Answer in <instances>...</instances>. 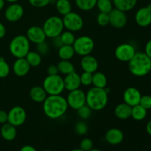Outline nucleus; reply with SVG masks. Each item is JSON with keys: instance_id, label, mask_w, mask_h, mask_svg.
Listing matches in <instances>:
<instances>
[{"instance_id": "1", "label": "nucleus", "mask_w": 151, "mask_h": 151, "mask_svg": "<svg viewBox=\"0 0 151 151\" xmlns=\"http://www.w3.org/2000/svg\"><path fill=\"white\" fill-rule=\"evenodd\" d=\"M66 99L59 95H48L43 102V111L44 114L51 119H57L62 117L68 110Z\"/></svg>"}, {"instance_id": "2", "label": "nucleus", "mask_w": 151, "mask_h": 151, "mask_svg": "<svg viewBox=\"0 0 151 151\" xmlns=\"http://www.w3.org/2000/svg\"><path fill=\"white\" fill-rule=\"evenodd\" d=\"M86 105L92 111H101L109 103V93L105 88L92 87L86 93Z\"/></svg>"}, {"instance_id": "3", "label": "nucleus", "mask_w": 151, "mask_h": 151, "mask_svg": "<svg viewBox=\"0 0 151 151\" xmlns=\"http://www.w3.org/2000/svg\"><path fill=\"white\" fill-rule=\"evenodd\" d=\"M128 69L134 76H145L151 71V59L145 52H137L128 62Z\"/></svg>"}, {"instance_id": "4", "label": "nucleus", "mask_w": 151, "mask_h": 151, "mask_svg": "<svg viewBox=\"0 0 151 151\" xmlns=\"http://www.w3.org/2000/svg\"><path fill=\"white\" fill-rule=\"evenodd\" d=\"M9 51L16 58H25L30 51V42L26 35H16L10 41Z\"/></svg>"}, {"instance_id": "5", "label": "nucleus", "mask_w": 151, "mask_h": 151, "mask_svg": "<svg viewBox=\"0 0 151 151\" xmlns=\"http://www.w3.org/2000/svg\"><path fill=\"white\" fill-rule=\"evenodd\" d=\"M43 88L47 95H59L65 90L63 78L60 75H47L43 81Z\"/></svg>"}, {"instance_id": "6", "label": "nucleus", "mask_w": 151, "mask_h": 151, "mask_svg": "<svg viewBox=\"0 0 151 151\" xmlns=\"http://www.w3.org/2000/svg\"><path fill=\"white\" fill-rule=\"evenodd\" d=\"M47 38H53L60 35L63 31V20L57 16H52L47 18L42 26Z\"/></svg>"}, {"instance_id": "7", "label": "nucleus", "mask_w": 151, "mask_h": 151, "mask_svg": "<svg viewBox=\"0 0 151 151\" xmlns=\"http://www.w3.org/2000/svg\"><path fill=\"white\" fill-rule=\"evenodd\" d=\"M73 48L75 54L80 56H85L91 55L94 49V41L91 37L82 35L75 38L73 44Z\"/></svg>"}, {"instance_id": "8", "label": "nucleus", "mask_w": 151, "mask_h": 151, "mask_svg": "<svg viewBox=\"0 0 151 151\" xmlns=\"http://www.w3.org/2000/svg\"><path fill=\"white\" fill-rule=\"evenodd\" d=\"M62 20H63V27L65 29H66V30L73 32H78L83 27V19L81 15L75 12L71 11L70 13L63 16Z\"/></svg>"}, {"instance_id": "9", "label": "nucleus", "mask_w": 151, "mask_h": 151, "mask_svg": "<svg viewBox=\"0 0 151 151\" xmlns=\"http://www.w3.org/2000/svg\"><path fill=\"white\" fill-rule=\"evenodd\" d=\"M26 119L27 112L22 106H14L7 113V122L15 127L22 125Z\"/></svg>"}, {"instance_id": "10", "label": "nucleus", "mask_w": 151, "mask_h": 151, "mask_svg": "<svg viewBox=\"0 0 151 151\" xmlns=\"http://www.w3.org/2000/svg\"><path fill=\"white\" fill-rule=\"evenodd\" d=\"M137 53L134 46L128 43H123L116 47L114 55L117 60L122 62H129Z\"/></svg>"}, {"instance_id": "11", "label": "nucleus", "mask_w": 151, "mask_h": 151, "mask_svg": "<svg viewBox=\"0 0 151 151\" xmlns=\"http://www.w3.org/2000/svg\"><path fill=\"white\" fill-rule=\"evenodd\" d=\"M68 106L74 110H78L83 106L86 104V93L81 88L69 91L66 97Z\"/></svg>"}, {"instance_id": "12", "label": "nucleus", "mask_w": 151, "mask_h": 151, "mask_svg": "<svg viewBox=\"0 0 151 151\" xmlns=\"http://www.w3.org/2000/svg\"><path fill=\"white\" fill-rule=\"evenodd\" d=\"M109 15V24L116 29H122L126 25L128 22V17L125 12L119 9L114 8Z\"/></svg>"}, {"instance_id": "13", "label": "nucleus", "mask_w": 151, "mask_h": 151, "mask_svg": "<svg viewBox=\"0 0 151 151\" xmlns=\"http://www.w3.org/2000/svg\"><path fill=\"white\" fill-rule=\"evenodd\" d=\"M23 7L18 3H12L6 8L4 17L8 22H16L20 20L24 15Z\"/></svg>"}, {"instance_id": "14", "label": "nucleus", "mask_w": 151, "mask_h": 151, "mask_svg": "<svg viewBox=\"0 0 151 151\" xmlns=\"http://www.w3.org/2000/svg\"><path fill=\"white\" fill-rule=\"evenodd\" d=\"M26 36L29 42L35 44V45L45 41L47 38L44 29L39 26H32L28 28Z\"/></svg>"}, {"instance_id": "15", "label": "nucleus", "mask_w": 151, "mask_h": 151, "mask_svg": "<svg viewBox=\"0 0 151 151\" xmlns=\"http://www.w3.org/2000/svg\"><path fill=\"white\" fill-rule=\"evenodd\" d=\"M141 97V92L135 87H128L123 93L124 103H127L131 107L139 104Z\"/></svg>"}, {"instance_id": "16", "label": "nucleus", "mask_w": 151, "mask_h": 151, "mask_svg": "<svg viewBox=\"0 0 151 151\" xmlns=\"http://www.w3.org/2000/svg\"><path fill=\"white\" fill-rule=\"evenodd\" d=\"M136 23L142 27H148L151 24V12L147 7L139 9L135 14Z\"/></svg>"}, {"instance_id": "17", "label": "nucleus", "mask_w": 151, "mask_h": 151, "mask_svg": "<svg viewBox=\"0 0 151 151\" xmlns=\"http://www.w3.org/2000/svg\"><path fill=\"white\" fill-rule=\"evenodd\" d=\"M30 65L25 58H16L13 65V72L18 77H24L30 70Z\"/></svg>"}, {"instance_id": "18", "label": "nucleus", "mask_w": 151, "mask_h": 151, "mask_svg": "<svg viewBox=\"0 0 151 151\" xmlns=\"http://www.w3.org/2000/svg\"><path fill=\"white\" fill-rule=\"evenodd\" d=\"M63 83L65 89L69 91L80 88L81 86L80 75L75 71L72 73L65 75L63 78Z\"/></svg>"}, {"instance_id": "19", "label": "nucleus", "mask_w": 151, "mask_h": 151, "mask_svg": "<svg viewBox=\"0 0 151 151\" xmlns=\"http://www.w3.org/2000/svg\"><path fill=\"white\" fill-rule=\"evenodd\" d=\"M81 66L83 72L94 73L99 68V63L97 58L91 55L83 56L81 60Z\"/></svg>"}, {"instance_id": "20", "label": "nucleus", "mask_w": 151, "mask_h": 151, "mask_svg": "<svg viewBox=\"0 0 151 151\" xmlns=\"http://www.w3.org/2000/svg\"><path fill=\"white\" fill-rule=\"evenodd\" d=\"M106 141L111 145H117L124 139L123 132L119 128H113L109 129L105 135Z\"/></svg>"}, {"instance_id": "21", "label": "nucleus", "mask_w": 151, "mask_h": 151, "mask_svg": "<svg viewBox=\"0 0 151 151\" xmlns=\"http://www.w3.org/2000/svg\"><path fill=\"white\" fill-rule=\"evenodd\" d=\"M131 106L125 103H121L115 107L114 115L118 119L125 120L131 117Z\"/></svg>"}, {"instance_id": "22", "label": "nucleus", "mask_w": 151, "mask_h": 151, "mask_svg": "<svg viewBox=\"0 0 151 151\" xmlns=\"http://www.w3.org/2000/svg\"><path fill=\"white\" fill-rule=\"evenodd\" d=\"M47 96L48 95L43 86H35L32 87L29 91V97H30L31 100L35 103H43L47 98Z\"/></svg>"}, {"instance_id": "23", "label": "nucleus", "mask_w": 151, "mask_h": 151, "mask_svg": "<svg viewBox=\"0 0 151 151\" xmlns=\"http://www.w3.org/2000/svg\"><path fill=\"white\" fill-rule=\"evenodd\" d=\"M1 137L6 141H13L17 136L16 127L13 126L8 122L3 124L1 128Z\"/></svg>"}, {"instance_id": "24", "label": "nucleus", "mask_w": 151, "mask_h": 151, "mask_svg": "<svg viewBox=\"0 0 151 151\" xmlns=\"http://www.w3.org/2000/svg\"><path fill=\"white\" fill-rule=\"evenodd\" d=\"M114 7L123 12H128L137 5V0H112Z\"/></svg>"}, {"instance_id": "25", "label": "nucleus", "mask_w": 151, "mask_h": 151, "mask_svg": "<svg viewBox=\"0 0 151 151\" xmlns=\"http://www.w3.org/2000/svg\"><path fill=\"white\" fill-rule=\"evenodd\" d=\"M108 79L106 75L101 72H95L93 73L92 85L94 87L100 88H105L107 86Z\"/></svg>"}, {"instance_id": "26", "label": "nucleus", "mask_w": 151, "mask_h": 151, "mask_svg": "<svg viewBox=\"0 0 151 151\" xmlns=\"http://www.w3.org/2000/svg\"><path fill=\"white\" fill-rule=\"evenodd\" d=\"M60 60H71L75 54L72 45H62L58 51Z\"/></svg>"}, {"instance_id": "27", "label": "nucleus", "mask_w": 151, "mask_h": 151, "mask_svg": "<svg viewBox=\"0 0 151 151\" xmlns=\"http://www.w3.org/2000/svg\"><path fill=\"white\" fill-rule=\"evenodd\" d=\"M59 73L66 75L75 72V66L70 60H60L57 65Z\"/></svg>"}, {"instance_id": "28", "label": "nucleus", "mask_w": 151, "mask_h": 151, "mask_svg": "<svg viewBox=\"0 0 151 151\" xmlns=\"http://www.w3.org/2000/svg\"><path fill=\"white\" fill-rule=\"evenodd\" d=\"M56 10L62 16H65L72 11V4L69 0H57L55 2Z\"/></svg>"}, {"instance_id": "29", "label": "nucleus", "mask_w": 151, "mask_h": 151, "mask_svg": "<svg viewBox=\"0 0 151 151\" xmlns=\"http://www.w3.org/2000/svg\"><path fill=\"white\" fill-rule=\"evenodd\" d=\"M147 110L140 106L139 104L133 106L131 110V117L136 121H142L147 116Z\"/></svg>"}, {"instance_id": "30", "label": "nucleus", "mask_w": 151, "mask_h": 151, "mask_svg": "<svg viewBox=\"0 0 151 151\" xmlns=\"http://www.w3.org/2000/svg\"><path fill=\"white\" fill-rule=\"evenodd\" d=\"M25 58L27 60L31 67H37L41 64V61H42L41 55L36 51H29Z\"/></svg>"}, {"instance_id": "31", "label": "nucleus", "mask_w": 151, "mask_h": 151, "mask_svg": "<svg viewBox=\"0 0 151 151\" xmlns=\"http://www.w3.org/2000/svg\"><path fill=\"white\" fill-rule=\"evenodd\" d=\"M76 6L83 11H89L96 7L97 0H75Z\"/></svg>"}, {"instance_id": "32", "label": "nucleus", "mask_w": 151, "mask_h": 151, "mask_svg": "<svg viewBox=\"0 0 151 151\" xmlns=\"http://www.w3.org/2000/svg\"><path fill=\"white\" fill-rule=\"evenodd\" d=\"M96 6L102 13H109L114 9L113 1L111 0H97Z\"/></svg>"}, {"instance_id": "33", "label": "nucleus", "mask_w": 151, "mask_h": 151, "mask_svg": "<svg viewBox=\"0 0 151 151\" xmlns=\"http://www.w3.org/2000/svg\"><path fill=\"white\" fill-rule=\"evenodd\" d=\"M60 37L63 45H73L76 38L74 32L69 30L63 31Z\"/></svg>"}, {"instance_id": "34", "label": "nucleus", "mask_w": 151, "mask_h": 151, "mask_svg": "<svg viewBox=\"0 0 151 151\" xmlns=\"http://www.w3.org/2000/svg\"><path fill=\"white\" fill-rule=\"evenodd\" d=\"M78 111V115L81 119L83 120H85V119H89L90 116H91V110L86 104L83 106L82 107H81L80 109H78L77 110Z\"/></svg>"}, {"instance_id": "35", "label": "nucleus", "mask_w": 151, "mask_h": 151, "mask_svg": "<svg viewBox=\"0 0 151 151\" xmlns=\"http://www.w3.org/2000/svg\"><path fill=\"white\" fill-rule=\"evenodd\" d=\"M10 66L3 57L0 58V78H4L10 74Z\"/></svg>"}, {"instance_id": "36", "label": "nucleus", "mask_w": 151, "mask_h": 151, "mask_svg": "<svg viewBox=\"0 0 151 151\" xmlns=\"http://www.w3.org/2000/svg\"><path fill=\"white\" fill-rule=\"evenodd\" d=\"M75 131L78 135H85L88 132V125L83 121H78L75 125Z\"/></svg>"}, {"instance_id": "37", "label": "nucleus", "mask_w": 151, "mask_h": 151, "mask_svg": "<svg viewBox=\"0 0 151 151\" xmlns=\"http://www.w3.org/2000/svg\"><path fill=\"white\" fill-rule=\"evenodd\" d=\"M80 78H81V85L84 86H89L92 85V73L83 72L81 75H80Z\"/></svg>"}, {"instance_id": "38", "label": "nucleus", "mask_w": 151, "mask_h": 151, "mask_svg": "<svg viewBox=\"0 0 151 151\" xmlns=\"http://www.w3.org/2000/svg\"><path fill=\"white\" fill-rule=\"evenodd\" d=\"M97 22L100 26L106 27L109 24V13L100 12L97 16Z\"/></svg>"}, {"instance_id": "39", "label": "nucleus", "mask_w": 151, "mask_h": 151, "mask_svg": "<svg viewBox=\"0 0 151 151\" xmlns=\"http://www.w3.org/2000/svg\"><path fill=\"white\" fill-rule=\"evenodd\" d=\"M93 146H94V143H93L92 140L91 139L85 138L81 140L79 148L83 151H89L93 148Z\"/></svg>"}, {"instance_id": "40", "label": "nucleus", "mask_w": 151, "mask_h": 151, "mask_svg": "<svg viewBox=\"0 0 151 151\" xmlns=\"http://www.w3.org/2000/svg\"><path fill=\"white\" fill-rule=\"evenodd\" d=\"M31 6L36 8H42L48 5L51 0H28Z\"/></svg>"}, {"instance_id": "41", "label": "nucleus", "mask_w": 151, "mask_h": 151, "mask_svg": "<svg viewBox=\"0 0 151 151\" xmlns=\"http://www.w3.org/2000/svg\"><path fill=\"white\" fill-rule=\"evenodd\" d=\"M49 46L46 41L36 44V52L39 53L41 56L46 55L49 52Z\"/></svg>"}, {"instance_id": "42", "label": "nucleus", "mask_w": 151, "mask_h": 151, "mask_svg": "<svg viewBox=\"0 0 151 151\" xmlns=\"http://www.w3.org/2000/svg\"><path fill=\"white\" fill-rule=\"evenodd\" d=\"M140 106H142L146 110L151 109V96L150 95H142L139 102Z\"/></svg>"}, {"instance_id": "43", "label": "nucleus", "mask_w": 151, "mask_h": 151, "mask_svg": "<svg viewBox=\"0 0 151 151\" xmlns=\"http://www.w3.org/2000/svg\"><path fill=\"white\" fill-rule=\"evenodd\" d=\"M48 75H58L59 72L58 69V66L56 65H50L47 69Z\"/></svg>"}, {"instance_id": "44", "label": "nucleus", "mask_w": 151, "mask_h": 151, "mask_svg": "<svg viewBox=\"0 0 151 151\" xmlns=\"http://www.w3.org/2000/svg\"><path fill=\"white\" fill-rule=\"evenodd\" d=\"M52 39L53 46H54V47H55V48L58 49L60 48L62 45H63V43H62L61 41V39H60V35H58V36L57 37H55V38H52Z\"/></svg>"}, {"instance_id": "45", "label": "nucleus", "mask_w": 151, "mask_h": 151, "mask_svg": "<svg viewBox=\"0 0 151 151\" xmlns=\"http://www.w3.org/2000/svg\"><path fill=\"white\" fill-rule=\"evenodd\" d=\"M7 122V113L3 110H0V124H3Z\"/></svg>"}, {"instance_id": "46", "label": "nucleus", "mask_w": 151, "mask_h": 151, "mask_svg": "<svg viewBox=\"0 0 151 151\" xmlns=\"http://www.w3.org/2000/svg\"><path fill=\"white\" fill-rule=\"evenodd\" d=\"M145 53L151 59V39L149 40L145 47Z\"/></svg>"}, {"instance_id": "47", "label": "nucleus", "mask_w": 151, "mask_h": 151, "mask_svg": "<svg viewBox=\"0 0 151 151\" xmlns=\"http://www.w3.org/2000/svg\"><path fill=\"white\" fill-rule=\"evenodd\" d=\"M6 35L5 26L1 22H0V38H2Z\"/></svg>"}, {"instance_id": "48", "label": "nucleus", "mask_w": 151, "mask_h": 151, "mask_svg": "<svg viewBox=\"0 0 151 151\" xmlns=\"http://www.w3.org/2000/svg\"><path fill=\"white\" fill-rule=\"evenodd\" d=\"M20 151H37L36 149L32 145H24L21 148Z\"/></svg>"}, {"instance_id": "49", "label": "nucleus", "mask_w": 151, "mask_h": 151, "mask_svg": "<svg viewBox=\"0 0 151 151\" xmlns=\"http://www.w3.org/2000/svg\"><path fill=\"white\" fill-rule=\"evenodd\" d=\"M146 131L149 135L151 136V120L149 121L146 125Z\"/></svg>"}, {"instance_id": "50", "label": "nucleus", "mask_w": 151, "mask_h": 151, "mask_svg": "<svg viewBox=\"0 0 151 151\" xmlns=\"http://www.w3.org/2000/svg\"><path fill=\"white\" fill-rule=\"evenodd\" d=\"M4 6V0H0V10L3 9Z\"/></svg>"}, {"instance_id": "51", "label": "nucleus", "mask_w": 151, "mask_h": 151, "mask_svg": "<svg viewBox=\"0 0 151 151\" xmlns=\"http://www.w3.org/2000/svg\"><path fill=\"white\" fill-rule=\"evenodd\" d=\"M4 1H7V2H10L12 4V3H16L19 0H4Z\"/></svg>"}, {"instance_id": "52", "label": "nucleus", "mask_w": 151, "mask_h": 151, "mask_svg": "<svg viewBox=\"0 0 151 151\" xmlns=\"http://www.w3.org/2000/svg\"><path fill=\"white\" fill-rule=\"evenodd\" d=\"M89 151H102V150H99V149H97V148H92V149H91Z\"/></svg>"}, {"instance_id": "53", "label": "nucleus", "mask_w": 151, "mask_h": 151, "mask_svg": "<svg viewBox=\"0 0 151 151\" xmlns=\"http://www.w3.org/2000/svg\"><path fill=\"white\" fill-rule=\"evenodd\" d=\"M71 151H83L81 150V148H76V149H73V150H72Z\"/></svg>"}, {"instance_id": "54", "label": "nucleus", "mask_w": 151, "mask_h": 151, "mask_svg": "<svg viewBox=\"0 0 151 151\" xmlns=\"http://www.w3.org/2000/svg\"><path fill=\"white\" fill-rule=\"evenodd\" d=\"M147 7H148L149 10H150V12H151V4H148V5H147Z\"/></svg>"}, {"instance_id": "55", "label": "nucleus", "mask_w": 151, "mask_h": 151, "mask_svg": "<svg viewBox=\"0 0 151 151\" xmlns=\"http://www.w3.org/2000/svg\"><path fill=\"white\" fill-rule=\"evenodd\" d=\"M43 151H51L50 150H43Z\"/></svg>"}]
</instances>
